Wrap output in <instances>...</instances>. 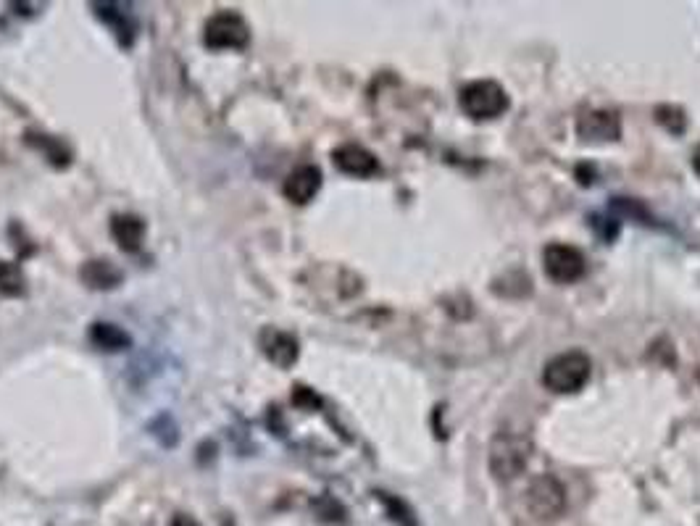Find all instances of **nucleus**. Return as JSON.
I'll return each mask as SVG.
<instances>
[{
  "label": "nucleus",
  "instance_id": "f257e3e1",
  "mask_svg": "<svg viewBox=\"0 0 700 526\" xmlns=\"http://www.w3.org/2000/svg\"><path fill=\"white\" fill-rule=\"evenodd\" d=\"M532 440L522 432H508L500 429L490 440V453H487V466L498 482H511L519 474H524L529 458H532Z\"/></svg>",
  "mask_w": 700,
  "mask_h": 526
},
{
  "label": "nucleus",
  "instance_id": "f03ea898",
  "mask_svg": "<svg viewBox=\"0 0 700 526\" xmlns=\"http://www.w3.org/2000/svg\"><path fill=\"white\" fill-rule=\"evenodd\" d=\"M590 374H593L590 356H585L582 350H569V353H561V356L550 358L545 363L543 384L550 392L572 395V392H579L590 382Z\"/></svg>",
  "mask_w": 700,
  "mask_h": 526
},
{
  "label": "nucleus",
  "instance_id": "7ed1b4c3",
  "mask_svg": "<svg viewBox=\"0 0 700 526\" xmlns=\"http://www.w3.org/2000/svg\"><path fill=\"white\" fill-rule=\"evenodd\" d=\"M458 103H461V111L466 116H472L474 121L498 119L511 106L508 93L495 79H477L472 85H466L458 95Z\"/></svg>",
  "mask_w": 700,
  "mask_h": 526
},
{
  "label": "nucleus",
  "instance_id": "20e7f679",
  "mask_svg": "<svg viewBox=\"0 0 700 526\" xmlns=\"http://www.w3.org/2000/svg\"><path fill=\"white\" fill-rule=\"evenodd\" d=\"M524 508L535 521L548 524L564 516L566 511V490L553 474H540L529 482L524 492Z\"/></svg>",
  "mask_w": 700,
  "mask_h": 526
},
{
  "label": "nucleus",
  "instance_id": "39448f33",
  "mask_svg": "<svg viewBox=\"0 0 700 526\" xmlns=\"http://www.w3.org/2000/svg\"><path fill=\"white\" fill-rule=\"evenodd\" d=\"M203 43L211 50H243L250 43V27L235 11H222L208 19Z\"/></svg>",
  "mask_w": 700,
  "mask_h": 526
},
{
  "label": "nucleus",
  "instance_id": "423d86ee",
  "mask_svg": "<svg viewBox=\"0 0 700 526\" xmlns=\"http://www.w3.org/2000/svg\"><path fill=\"white\" fill-rule=\"evenodd\" d=\"M543 269L545 277L558 282V285H574L585 277L587 261L582 250L564 242H550L543 250Z\"/></svg>",
  "mask_w": 700,
  "mask_h": 526
},
{
  "label": "nucleus",
  "instance_id": "0eeeda50",
  "mask_svg": "<svg viewBox=\"0 0 700 526\" xmlns=\"http://www.w3.org/2000/svg\"><path fill=\"white\" fill-rule=\"evenodd\" d=\"M577 132L587 143H614L622 137V119L616 111L595 108V111H585L579 116Z\"/></svg>",
  "mask_w": 700,
  "mask_h": 526
},
{
  "label": "nucleus",
  "instance_id": "6e6552de",
  "mask_svg": "<svg viewBox=\"0 0 700 526\" xmlns=\"http://www.w3.org/2000/svg\"><path fill=\"white\" fill-rule=\"evenodd\" d=\"M261 350H264V356L269 358L274 366H279V369H290L300 356L298 340H295L290 332H282V329L274 327H266L264 332H261Z\"/></svg>",
  "mask_w": 700,
  "mask_h": 526
},
{
  "label": "nucleus",
  "instance_id": "1a4fd4ad",
  "mask_svg": "<svg viewBox=\"0 0 700 526\" xmlns=\"http://www.w3.org/2000/svg\"><path fill=\"white\" fill-rule=\"evenodd\" d=\"M332 161L343 174L348 177H374L379 171V161L372 150L361 148V145H343L332 153Z\"/></svg>",
  "mask_w": 700,
  "mask_h": 526
},
{
  "label": "nucleus",
  "instance_id": "9d476101",
  "mask_svg": "<svg viewBox=\"0 0 700 526\" xmlns=\"http://www.w3.org/2000/svg\"><path fill=\"white\" fill-rule=\"evenodd\" d=\"M319 190H322V171H319V166L311 164L298 166V169L285 179V187H282L285 198L290 200V203H298V206H306L308 200H314Z\"/></svg>",
  "mask_w": 700,
  "mask_h": 526
},
{
  "label": "nucleus",
  "instance_id": "9b49d317",
  "mask_svg": "<svg viewBox=\"0 0 700 526\" xmlns=\"http://www.w3.org/2000/svg\"><path fill=\"white\" fill-rule=\"evenodd\" d=\"M79 277H82V282H85L87 287H93V290H114V287L122 285L124 274L122 269L111 261H87L82 263Z\"/></svg>",
  "mask_w": 700,
  "mask_h": 526
},
{
  "label": "nucleus",
  "instance_id": "f8f14e48",
  "mask_svg": "<svg viewBox=\"0 0 700 526\" xmlns=\"http://www.w3.org/2000/svg\"><path fill=\"white\" fill-rule=\"evenodd\" d=\"M111 237L119 242V248L127 250V253H135L143 245L145 237V221L140 216L122 214L111 219Z\"/></svg>",
  "mask_w": 700,
  "mask_h": 526
},
{
  "label": "nucleus",
  "instance_id": "ddd939ff",
  "mask_svg": "<svg viewBox=\"0 0 700 526\" xmlns=\"http://www.w3.org/2000/svg\"><path fill=\"white\" fill-rule=\"evenodd\" d=\"M90 342H93L95 348L106 350V353H119V350H127L132 345V337L122 327H116V324L98 321L90 329Z\"/></svg>",
  "mask_w": 700,
  "mask_h": 526
},
{
  "label": "nucleus",
  "instance_id": "4468645a",
  "mask_svg": "<svg viewBox=\"0 0 700 526\" xmlns=\"http://www.w3.org/2000/svg\"><path fill=\"white\" fill-rule=\"evenodd\" d=\"M95 11H98V16L103 19V22L111 24V27L116 29V35H119V40H122L124 45L132 43V24L127 22L124 11H116L114 3H103V6H95Z\"/></svg>",
  "mask_w": 700,
  "mask_h": 526
},
{
  "label": "nucleus",
  "instance_id": "2eb2a0df",
  "mask_svg": "<svg viewBox=\"0 0 700 526\" xmlns=\"http://www.w3.org/2000/svg\"><path fill=\"white\" fill-rule=\"evenodd\" d=\"M377 495V500L382 505H385V511L390 513V519L395 521L398 526H416L414 513H411V508H408L403 500L393 498V495H387V492H374Z\"/></svg>",
  "mask_w": 700,
  "mask_h": 526
},
{
  "label": "nucleus",
  "instance_id": "dca6fc26",
  "mask_svg": "<svg viewBox=\"0 0 700 526\" xmlns=\"http://www.w3.org/2000/svg\"><path fill=\"white\" fill-rule=\"evenodd\" d=\"M24 290V279H22V271L16 269L14 263H6L0 261V292L3 295H19V292Z\"/></svg>",
  "mask_w": 700,
  "mask_h": 526
},
{
  "label": "nucleus",
  "instance_id": "f3484780",
  "mask_svg": "<svg viewBox=\"0 0 700 526\" xmlns=\"http://www.w3.org/2000/svg\"><path fill=\"white\" fill-rule=\"evenodd\" d=\"M656 121L661 124V127H666L672 135H679V132H685L687 127V119H685V111L677 106H661L656 108Z\"/></svg>",
  "mask_w": 700,
  "mask_h": 526
},
{
  "label": "nucleus",
  "instance_id": "a211bd4d",
  "mask_svg": "<svg viewBox=\"0 0 700 526\" xmlns=\"http://www.w3.org/2000/svg\"><path fill=\"white\" fill-rule=\"evenodd\" d=\"M293 403L298 408H319V406H322V400H319V395H314V390H308V387H295Z\"/></svg>",
  "mask_w": 700,
  "mask_h": 526
},
{
  "label": "nucleus",
  "instance_id": "6ab92c4d",
  "mask_svg": "<svg viewBox=\"0 0 700 526\" xmlns=\"http://www.w3.org/2000/svg\"><path fill=\"white\" fill-rule=\"evenodd\" d=\"M316 508H319V513H322L327 521H343L345 519V511L335 503V500H329V498L319 500V503H316Z\"/></svg>",
  "mask_w": 700,
  "mask_h": 526
},
{
  "label": "nucleus",
  "instance_id": "aec40b11",
  "mask_svg": "<svg viewBox=\"0 0 700 526\" xmlns=\"http://www.w3.org/2000/svg\"><path fill=\"white\" fill-rule=\"evenodd\" d=\"M169 526H200V524L193 519V516H185V513H177V516H174L172 524H169Z\"/></svg>",
  "mask_w": 700,
  "mask_h": 526
},
{
  "label": "nucleus",
  "instance_id": "412c9836",
  "mask_svg": "<svg viewBox=\"0 0 700 526\" xmlns=\"http://www.w3.org/2000/svg\"><path fill=\"white\" fill-rule=\"evenodd\" d=\"M693 169H695V174L700 177V145L695 148V153H693Z\"/></svg>",
  "mask_w": 700,
  "mask_h": 526
},
{
  "label": "nucleus",
  "instance_id": "4be33fe9",
  "mask_svg": "<svg viewBox=\"0 0 700 526\" xmlns=\"http://www.w3.org/2000/svg\"><path fill=\"white\" fill-rule=\"evenodd\" d=\"M698 379H700V374H698Z\"/></svg>",
  "mask_w": 700,
  "mask_h": 526
}]
</instances>
